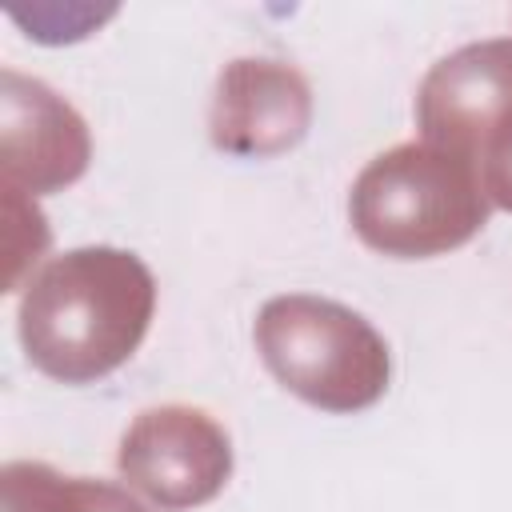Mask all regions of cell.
I'll use <instances>...</instances> for the list:
<instances>
[{"label": "cell", "mask_w": 512, "mask_h": 512, "mask_svg": "<svg viewBox=\"0 0 512 512\" xmlns=\"http://www.w3.org/2000/svg\"><path fill=\"white\" fill-rule=\"evenodd\" d=\"M476 172H480V184L488 192V204H500V208L512 212V112L484 140Z\"/></svg>", "instance_id": "cell-9"}, {"label": "cell", "mask_w": 512, "mask_h": 512, "mask_svg": "<svg viewBox=\"0 0 512 512\" xmlns=\"http://www.w3.org/2000/svg\"><path fill=\"white\" fill-rule=\"evenodd\" d=\"M264 368L312 408L360 412L388 388V344L352 308L320 296H276L256 316Z\"/></svg>", "instance_id": "cell-3"}, {"label": "cell", "mask_w": 512, "mask_h": 512, "mask_svg": "<svg viewBox=\"0 0 512 512\" xmlns=\"http://www.w3.org/2000/svg\"><path fill=\"white\" fill-rule=\"evenodd\" d=\"M356 236L384 256L424 260L468 244L488 220V192L472 160L428 140L368 160L348 196Z\"/></svg>", "instance_id": "cell-2"}, {"label": "cell", "mask_w": 512, "mask_h": 512, "mask_svg": "<svg viewBox=\"0 0 512 512\" xmlns=\"http://www.w3.org/2000/svg\"><path fill=\"white\" fill-rule=\"evenodd\" d=\"M4 512H72V476L52 472L48 464L12 460L0 472Z\"/></svg>", "instance_id": "cell-8"}, {"label": "cell", "mask_w": 512, "mask_h": 512, "mask_svg": "<svg viewBox=\"0 0 512 512\" xmlns=\"http://www.w3.org/2000/svg\"><path fill=\"white\" fill-rule=\"evenodd\" d=\"M0 108L4 188L56 192L88 168V128L48 84L8 68L0 76Z\"/></svg>", "instance_id": "cell-7"}, {"label": "cell", "mask_w": 512, "mask_h": 512, "mask_svg": "<svg viewBox=\"0 0 512 512\" xmlns=\"http://www.w3.org/2000/svg\"><path fill=\"white\" fill-rule=\"evenodd\" d=\"M72 512H148V508L116 484L72 476Z\"/></svg>", "instance_id": "cell-10"}, {"label": "cell", "mask_w": 512, "mask_h": 512, "mask_svg": "<svg viewBox=\"0 0 512 512\" xmlns=\"http://www.w3.org/2000/svg\"><path fill=\"white\" fill-rule=\"evenodd\" d=\"M152 308L156 280L132 252L76 248L28 280L20 340L44 376L88 384L136 352L152 324Z\"/></svg>", "instance_id": "cell-1"}, {"label": "cell", "mask_w": 512, "mask_h": 512, "mask_svg": "<svg viewBox=\"0 0 512 512\" xmlns=\"http://www.w3.org/2000/svg\"><path fill=\"white\" fill-rule=\"evenodd\" d=\"M512 112V40L468 44L424 76L416 92V124L428 144L480 160L484 140Z\"/></svg>", "instance_id": "cell-5"}, {"label": "cell", "mask_w": 512, "mask_h": 512, "mask_svg": "<svg viewBox=\"0 0 512 512\" xmlns=\"http://www.w3.org/2000/svg\"><path fill=\"white\" fill-rule=\"evenodd\" d=\"M120 472L152 504L184 512L208 504L232 472L228 432L200 408L160 404L132 420L120 440Z\"/></svg>", "instance_id": "cell-4"}, {"label": "cell", "mask_w": 512, "mask_h": 512, "mask_svg": "<svg viewBox=\"0 0 512 512\" xmlns=\"http://www.w3.org/2000/svg\"><path fill=\"white\" fill-rule=\"evenodd\" d=\"M312 124V88L284 60H232L212 96L208 136L232 156H276L304 140Z\"/></svg>", "instance_id": "cell-6"}]
</instances>
